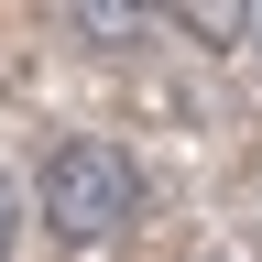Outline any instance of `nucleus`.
I'll return each instance as SVG.
<instances>
[{
	"label": "nucleus",
	"mask_w": 262,
	"mask_h": 262,
	"mask_svg": "<svg viewBox=\"0 0 262 262\" xmlns=\"http://www.w3.org/2000/svg\"><path fill=\"white\" fill-rule=\"evenodd\" d=\"M131 208H142V164H131L120 142H55L44 153V219L55 241H110V229H131Z\"/></svg>",
	"instance_id": "nucleus-1"
},
{
	"label": "nucleus",
	"mask_w": 262,
	"mask_h": 262,
	"mask_svg": "<svg viewBox=\"0 0 262 262\" xmlns=\"http://www.w3.org/2000/svg\"><path fill=\"white\" fill-rule=\"evenodd\" d=\"M153 11H175L196 44H241V22H251V0H153Z\"/></svg>",
	"instance_id": "nucleus-2"
},
{
	"label": "nucleus",
	"mask_w": 262,
	"mask_h": 262,
	"mask_svg": "<svg viewBox=\"0 0 262 262\" xmlns=\"http://www.w3.org/2000/svg\"><path fill=\"white\" fill-rule=\"evenodd\" d=\"M77 22H88V44H131L153 22V0H77Z\"/></svg>",
	"instance_id": "nucleus-3"
},
{
	"label": "nucleus",
	"mask_w": 262,
	"mask_h": 262,
	"mask_svg": "<svg viewBox=\"0 0 262 262\" xmlns=\"http://www.w3.org/2000/svg\"><path fill=\"white\" fill-rule=\"evenodd\" d=\"M0 262H11V186H0Z\"/></svg>",
	"instance_id": "nucleus-4"
},
{
	"label": "nucleus",
	"mask_w": 262,
	"mask_h": 262,
	"mask_svg": "<svg viewBox=\"0 0 262 262\" xmlns=\"http://www.w3.org/2000/svg\"><path fill=\"white\" fill-rule=\"evenodd\" d=\"M251 22H262V0H251Z\"/></svg>",
	"instance_id": "nucleus-5"
}]
</instances>
